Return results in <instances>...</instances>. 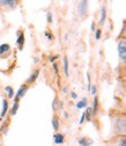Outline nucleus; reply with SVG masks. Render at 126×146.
Returning a JSON list of instances; mask_svg holds the SVG:
<instances>
[{
    "label": "nucleus",
    "mask_w": 126,
    "mask_h": 146,
    "mask_svg": "<svg viewBox=\"0 0 126 146\" xmlns=\"http://www.w3.org/2000/svg\"><path fill=\"white\" fill-rule=\"evenodd\" d=\"M113 127L118 135H126V117H117Z\"/></svg>",
    "instance_id": "f257e3e1"
},
{
    "label": "nucleus",
    "mask_w": 126,
    "mask_h": 146,
    "mask_svg": "<svg viewBox=\"0 0 126 146\" xmlns=\"http://www.w3.org/2000/svg\"><path fill=\"white\" fill-rule=\"evenodd\" d=\"M118 54L121 62H126V40L121 37L118 40Z\"/></svg>",
    "instance_id": "f03ea898"
},
{
    "label": "nucleus",
    "mask_w": 126,
    "mask_h": 146,
    "mask_svg": "<svg viewBox=\"0 0 126 146\" xmlns=\"http://www.w3.org/2000/svg\"><path fill=\"white\" fill-rule=\"evenodd\" d=\"M28 88H29V86H28L27 84L21 85L20 88H19V90L16 92V95H15V98H14V101H20V99H22V98L26 95V93L28 92Z\"/></svg>",
    "instance_id": "7ed1b4c3"
},
{
    "label": "nucleus",
    "mask_w": 126,
    "mask_h": 146,
    "mask_svg": "<svg viewBox=\"0 0 126 146\" xmlns=\"http://www.w3.org/2000/svg\"><path fill=\"white\" fill-rule=\"evenodd\" d=\"M87 11H88V1H80L79 5H78V12L80 14L81 17H83L86 14H87Z\"/></svg>",
    "instance_id": "20e7f679"
},
{
    "label": "nucleus",
    "mask_w": 126,
    "mask_h": 146,
    "mask_svg": "<svg viewBox=\"0 0 126 146\" xmlns=\"http://www.w3.org/2000/svg\"><path fill=\"white\" fill-rule=\"evenodd\" d=\"M16 44H17V48H19V50H22L23 49V45H24V34L21 30H19V33H17Z\"/></svg>",
    "instance_id": "39448f33"
},
{
    "label": "nucleus",
    "mask_w": 126,
    "mask_h": 146,
    "mask_svg": "<svg viewBox=\"0 0 126 146\" xmlns=\"http://www.w3.org/2000/svg\"><path fill=\"white\" fill-rule=\"evenodd\" d=\"M19 4V1H16V0H1L0 1V6H8L11 8H15Z\"/></svg>",
    "instance_id": "423d86ee"
},
{
    "label": "nucleus",
    "mask_w": 126,
    "mask_h": 146,
    "mask_svg": "<svg viewBox=\"0 0 126 146\" xmlns=\"http://www.w3.org/2000/svg\"><path fill=\"white\" fill-rule=\"evenodd\" d=\"M40 72H41V71H40L38 68H37V70H35V71H34V73H32V74L29 77V79L27 80V82H26V84H27V85H30V84L35 82L36 80H37L38 76H40Z\"/></svg>",
    "instance_id": "0eeeda50"
},
{
    "label": "nucleus",
    "mask_w": 126,
    "mask_h": 146,
    "mask_svg": "<svg viewBox=\"0 0 126 146\" xmlns=\"http://www.w3.org/2000/svg\"><path fill=\"white\" fill-rule=\"evenodd\" d=\"M78 144L80 146H90L93 144V140L92 139H88L87 137H81L78 139Z\"/></svg>",
    "instance_id": "6e6552de"
},
{
    "label": "nucleus",
    "mask_w": 126,
    "mask_h": 146,
    "mask_svg": "<svg viewBox=\"0 0 126 146\" xmlns=\"http://www.w3.org/2000/svg\"><path fill=\"white\" fill-rule=\"evenodd\" d=\"M7 111H8V100L7 99H4L3 100V110H1V114H0V119L4 118L6 116Z\"/></svg>",
    "instance_id": "1a4fd4ad"
},
{
    "label": "nucleus",
    "mask_w": 126,
    "mask_h": 146,
    "mask_svg": "<svg viewBox=\"0 0 126 146\" xmlns=\"http://www.w3.org/2000/svg\"><path fill=\"white\" fill-rule=\"evenodd\" d=\"M53 139H55V144L57 145H61L65 140V136L63 133H56L55 136H53Z\"/></svg>",
    "instance_id": "9d476101"
},
{
    "label": "nucleus",
    "mask_w": 126,
    "mask_h": 146,
    "mask_svg": "<svg viewBox=\"0 0 126 146\" xmlns=\"http://www.w3.org/2000/svg\"><path fill=\"white\" fill-rule=\"evenodd\" d=\"M106 20V8L105 6H102V9H101V19H100V26H103L104 22Z\"/></svg>",
    "instance_id": "9b49d317"
},
{
    "label": "nucleus",
    "mask_w": 126,
    "mask_h": 146,
    "mask_svg": "<svg viewBox=\"0 0 126 146\" xmlns=\"http://www.w3.org/2000/svg\"><path fill=\"white\" fill-rule=\"evenodd\" d=\"M63 66H64V73H65V76L66 78L69 77V70H68V59L67 57H64L63 58Z\"/></svg>",
    "instance_id": "f8f14e48"
},
{
    "label": "nucleus",
    "mask_w": 126,
    "mask_h": 146,
    "mask_svg": "<svg viewBox=\"0 0 126 146\" xmlns=\"http://www.w3.org/2000/svg\"><path fill=\"white\" fill-rule=\"evenodd\" d=\"M97 109H98V96H97V95H95V96H94V102H93V108H92L93 116L96 114Z\"/></svg>",
    "instance_id": "ddd939ff"
},
{
    "label": "nucleus",
    "mask_w": 126,
    "mask_h": 146,
    "mask_svg": "<svg viewBox=\"0 0 126 146\" xmlns=\"http://www.w3.org/2000/svg\"><path fill=\"white\" fill-rule=\"evenodd\" d=\"M87 106H88L87 98H83L82 100H80V101L77 103V108H78V109H83V108H87Z\"/></svg>",
    "instance_id": "4468645a"
},
{
    "label": "nucleus",
    "mask_w": 126,
    "mask_h": 146,
    "mask_svg": "<svg viewBox=\"0 0 126 146\" xmlns=\"http://www.w3.org/2000/svg\"><path fill=\"white\" fill-rule=\"evenodd\" d=\"M9 50H11L9 44H7V43L1 44V45H0V56H3V54H4L5 52H8Z\"/></svg>",
    "instance_id": "2eb2a0df"
},
{
    "label": "nucleus",
    "mask_w": 126,
    "mask_h": 146,
    "mask_svg": "<svg viewBox=\"0 0 126 146\" xmlns=\"http://www.w3.org/2000/svg\"><path fill=\"white\" fill-rule=\"evenodd\" d=\"M84 114H86V121L90 122V121H92V116H93L92 107H87V108H86V111H84Z\"/></svg>",
    "instance_id": "dca6fc26"
},
{
    "label": "nucleus",
    "mask_w": 126,
    "mask_h": 146,
    "mask_svg": "<svg viewBox=\"0 0 126 146\" xmlns=\"http://www.w3.org/2000/svg\"><path fill=\"white\" fill-rule=\"evenodd\" d=\"M19 101H14V104L12 106V109H11V115L12 116H14V115H16V113H17V110H19Z\"/></svg>",
    "instance_id": "f3484780"
},
{
    "label": "nucleus",
    "mask_w": 126,
    "mask_h": 146,
    "mask_svg": "<svg viewBox=\"0 0 126 146\" xmlns=\"http://www.w3.org/2000/svg\"><path fill=\"white\" fill-rule=\"evenodd\" d=\"M52 127L55 131H58V129H59V118L57 116L52 118Z\"/></svg>",
    "instance_id": "a211bd4d"
},
{
    "label": "nucleus",
    "mask_w": 126,
    "mask_h": 146,
    "mask_svg": "<svg viewBox=\"0 0 126 146\" xmlns=\"http://www.w3.org/2000/svg\"><path fill=\"white\" fill-rule=\"evenodd\" d=\"M5 90L7 92V95H8L9 99L14 98V89H13V87H11V86H6V87H5Z\"/></svg>",
    "instance_id": "6ab92c4d"
},
{
    "label": "nucleus",
    "mask_w": 126,
    "mask_h": 146,
    "mask_svg": "<svg viewBox=\"0 0 126 146\" xmlns=\"http://www.w3.org/2000/svg\"><path fill=\"white\" fill-rule=\"evenodd\" d=\"M117 146H126V137H121L118 140V145Z\"/></svg>",
    "instance_id": "aec40b11"
},
{
    "label": "nucleus",
    "mask_w": 126,
    "mask_h": 146,
    "mask_svg": "<svg viewBox=\"0 0 126 146\" xmlns=\"http://www.w3.org/2000/svg\"><path fill=\"white\" fill-rule=\"evenodd\" d=\"M90 93L95 96L96 95V93H97V85H92V87H90Z\"/></svg>",
    "instance_id": "412c9836"
},
{
    "label": "nucleus",
    "mask_w": 126,
    "mask_h": 146,
    "mask_svg": "<svg viewBox=\"0 0 126 146\" xmlns=\"http://www.w3.org/2000/svg\"><path fill=\"white\" fill-rule=\"evenodd\" d=\"M101 35H102V30L101 29H96L95 30V38H96V41H98L101 38Z\"/></svg>",
    "instance_id": "4be33fe9"
},
{
    "label": "nucleus",
    "mask_w": 126,
    "mask_h": 146,
    "mask_svg": "<svg viewBox=\"0 0 126 146\" xmlns=\"http://www.w3.org/2000/svg\"><path fill=\"white\" fill-rule=\"evenodd\" d=\"M46 21H47V23H52V13L51 12L46 13Z\"/></svg>",
    "instance_id": "5701e85b"
},
{
    "label": "nucleus",
    "mask_w": 126,
    "mask_h": 146,
    "mask_svg": "<svg viewBox=\"0 0 126 146\" xmlns=\"http://www.w3.org/2000/svg\"><path fill=\"white\" fill-rule=\"evenodd\" d=\"M44 35H45L46 37H47V40H50V41H52V40H53V35H52V34H51L49 30H46V31L44 33Z\"/></svg>",
    "instance_id": "b1692460"
},
{
    "label": "nucleus",
    "mask_w": 126,
    "mask_h": 146,
    "mask_svg": "<svg viewBox=\"0 0 126 146\" xmlns=\"http://www.w3.org/2000/svg\"><path fill=\"white\" fill-rule=\"evenodd\" d=\"M120 37L126 40V25H124V28H123V30H121V34H120Z\"/></svg>",
    "instance_id": "393cba45"
},
{
    "label": "nucleus",
    "mask_w": 126,
    "mask_h": 146,
    "mask_svg": "<svg viewBox=\"0 0 126 146\" xmlns=\"http://www.w3.org/2000/svg\"><path fill=\"white\" fill-rule=\"evenodd\" d=\"M84 119H86V114L82 113V114H81V117H80V121H79V124H83Z\"/></svg>",
    "instance_id": "a878e982"
},
{
    "label": "nucleus",
    "mask_w": 126,
    "mask_h": 146,
    "mask_svg": "<svg viewBox=\"0 0 126 146\" xmlns=\"http://www.w3.org/2000/svg\"><path fill=\"white\" fill-rule=\"evenodd\" d=\"M69 94H71V98L73 99V100H77V99H78V94H77L75 92H73V90H72V92H71Z\"/></svg>",
    "instance_id": "bb28decb"
},
{
    "label": "nucleus",
    "mask_w": 126,
    "mask_h": 146,
    "mask_svg": "<svg viewBox=\"0 0 126 146\" xmlns=\"http://www.w3.org/2000/svg\"><path fill=\"white\" fill-rule=\"evenodd\" d=\"M53 68H55V72L58 73V64L57 63H53Z\"/></svg>",
    "instance_id": "cd10ccee"
},
{
    "label": "nucleus",
    "mask_w": 126,
    "mask_h": 146,
    "mask_svg": "<svg viewBox=\"0 0 126 146\" xmlns=\"http://www.w3.org/2000/svg\"><path fill=\"white\" fill-rule=\"evenodd\" d=\"M58 57H59V56H53V57H51V58H50V62H51V63H55V60H56Z\"/></svg>",
    "instance_id": "c85d7f7f"
},
{
    "label": "nucleus",
    "mask_w": 126,
    "mask_h": 146,
    "mask_svg": "<svg viewBox=\"0 0 126 146\" xmlns=\"http://www.w3.org/2000/svg\"><path fill=\"white\" fill-rule=\"evenodd\" d=\"M90 29H92L93 31H95V30H96V28H95V22H92V26H90Z\"/></svg>",
    "instance_id": "c756f323"
},
{
    "label": "nucleus",
    "mask_w": 126,
    "mask_h": 146,
    "mask_svg": "<svg viewBox=\"0 0 126 146\" xmlns=\"http://www.w3.org/2000/svg\"><path fill=\"white\" fill-rule=\"evenodd\" d=\"M67 92H68V89H67V87H63V93H65V94H66Z\"/></svg>",
    "instance_id": "7c9ffc66"
},
{
    "label": "nucleus",
    "mask_w": 126,
    "mask_h": 146,
    "mask_svg": "<svg viewBox=\"0 0 126 146\" xmlns=\"http://www.w3.org/2000/svg\"><path fill=\"white\" fill-rule=\"evenodd\" d=\"M64 117H65V118H68V114H67V113H65V114H64Z\"/></svg>",
    "instance_id": "2f4dec72"
},
{
    "label": "nucleus",
    "mask_w": 126,
    "mask_h": 146,
    "mask_svg": "<svg viewBox=\"0 0 126 146\" xmlns=\"http://www.w3.org/2000/svg\"><path fill=\"white\" fill-rule=\"evenodd\" d=\"M34 63L36 64V63H38V58H35V60H34Z\"/></svg>",
    "instance_id": "473e14b6"
},
{
    "label": "nucleus",
    "mask_w": 126,
    "mask_h": 146,
    "mask_svg": "<svg viewBox=\"0 0 126 146\" xmlns=\"http://www.w3.org/2000/svg\"><path fill=\"white\" fill-rule=\"evenodd\" d=\"M0 146H1V145H0Z\"/></svg>",
    "instance_id": "72a5a7b5"
}]
</instances>
